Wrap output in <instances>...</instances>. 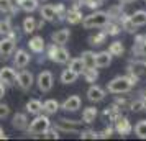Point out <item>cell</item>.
<instances>
[{
    "label": "cell",
    "mask_w": 146,
    "mask_h": 141,
    "mask_svg": "<svg viewBox=\"0 0 146 141\" xmlns=\"http://www.w3.org/2000/svg\"><path fill=\"white\" fill-rule=\"evenodd\" d=\"M69 69H72L74 72H77V74H82V71H84V61L80 59V58H76V59L71 61V64H69Z\"/></svg>",
    "instance_id": "obj_36"
},
{
    "label": "cell",
    "mask_w": 146,
    "mask_h": 141,
    "mask_svg": "<svg viewBox=\"0 0 146 141\" xmlns=\"http://www.w3.org/2000/svg\"><path fill=\"white\" fill-rule=\"evenodd\" d=\"M8 113H10V108H8V105H0V118L7 117Z\"/></svg>",
    "instance_id": "obj_44"
},
{
    "label": "cell",
    "mask_w": 146,
    "mask_h": 141,
    "mask_svg": "<svg viewBox=\"0 0 146 141\" xmlns=\"http://www.w3.org/2000/svg\"><path fill=\"white\" fill-rule=\"evenodd\" d=\"M130 110L131 112H135V113H138V112H143L145 110V107H143V99H136V100L130 102Z\"/></svg>",
    "instance_id": "obj_37"
},
{
    "label": "cell",
    "mask_w": 146,
    "mask_h": 141,
    "mask_svg": "<svg viewBox=\"0 0 146 141\" xmlns=\"http://www.w3.org/2000/svg\"><path fill=\"white\" fill-rule=\"evenodd\" d=\"M58 108H59V103H58V100H54V99H49V100H46L43 103V110H44L48 115L56 113Z\"/></svg>",
    "instance_id": "obj_31"
},
{
    "label": "cell",
    "mask_w": 146,
    "mask_h": 141,
    "mask_svg": "<svg viewBox=\"0 0 146 141\" xmlns=\"http://www.w3.org/2000/svg\"><path fill=\"white\" fill-rule=\"evenodd\" d=\"M126 75L131 79V82L136 85L138 81L146 75V61L143 59H135V61H130L128 64V71H126Z\"/></svg>",
    "instance_id": "obj_3"
},
{
    "label": "cell",
    "mask_w": 146,
    "mask_h": 141,
    "mask_svg": "<svg viewBox=\"0 0 146 141\" xmlns=\"http://www.w3.org/2000/svg\"><path fill=\"white\" fill-rule=\"evenodd\" d=\"M112 54L108 51H100V53L95 54V67H108L112 64Z\"/></svg>",
    "instance_id": "obj_13"
},
{
    "label": "cell",
    "mask_w": 146,
    "mask_h": 141,
    "mask_svg": "<svg viewBox=\"0 0 146 141\" xmlns=\"http://www.w3.org/2000/svg\"><path fill=\"white\" fill-rule=\"evenodd\" d=\"M53 87V74L49 71H43L40 75H38V89L41 92H48Z\"/></svg>",
    "instance_id": "obj_7"
},
{
    "label": "cell",
    "mask_w": 146,
    "mask_h": 141,
    "mask_svg": "<svg viewBox=\"0 0 146 141\" xmlns=\"http://www.w3.org/2000/svg\"><path fill=\"white\" fill-rule=\"evenodd\" d=\"M77 77H79V74L74 72L72 69H64L61 72V82L62 84H74V82L77 81Z\"/></svg>",
    "instance_id": "obj_25"
},
{
    "label": "cell",
    "mask_w": 146,
    "mask_h": 141,
    "mask_svg": "<svg viewBox=\"0 0 146 141\" xmlns=\"http://www.w3.org/2000/svg\"><path fill=\"white\" fill-rule=\"evenodd\" d=\"M18 5L25 12H33L38 8V0H18Z\"/></svg>",
    "instance_id": "obj_33"
},
{
    "label": "cell",
    "mask_w": 146,
    "mask_h": 141,
    "mask_svg": "<svg viewBox=\"0 0 146 141\" xmlns=\"http://www.w3.org/2000/svg\"><path fill=\"white\" fill-rule=\"evenodd\" d=\"M27 110L30 112V113H35V115H40L41 112H43V103H41L40 100H30L27 103Z\"/></svg>",
    "instance_id": "obj_32"
},
{
    "label": "cell",
    "mask_w": 146,
    "mask_h": 141,
    "mask_svg": "<svg viewBox=\"0 0 146 141\" xmlns=\"http://www.w3.org/2000/svg\"><path fill=\"white\" fill-rule=\"evenodd\" d=\"M49 126H51V121H49V118H48L46 115H38V117L30 123L28 131L33 133V134H43Z\"/></svg>",
    "instance_id": "obj_5"
},
{
    "label": "cell",
    "mask_w": 146,
    "mask_h": 141,
    "mask_svg": "<svg viewBox=\"0 0 146 141\" xmlns=\"http://www.w3.org/2000/svg\"><path fill=\"white\" fill-rule=\"evenodd\" d=\"M143 97H145V99H146V89H145V90H143Z\"/></svg>",
    "instance_id": "obj_50"
},
{
    "label": "cell",
    "mask_w": 146,
    "mask_h": 141,
    "mask_svg": "<svg viewBox=\"0 0 146 141\" xmlns=\"http://www.w3.org/2000/svg\"><path fill=\"white\" fill-rule=\"evenodd\" d=\"M113 123H115V125H113V130H115L120 136H128V134L131 133V130H133L131 123H130V120H128L126 117H121V115H120Z\"/></svg>",
    "instance_id": "obj_6"
},
{
    "label": "cell",
    "mask_w": 146,
    "mask_h": 141,
    "mask_svg": "<svg viewBox=\"0 0 146 141\" xmlns=\"http://www.w3.org/2000/svg\"><path fill=\"white\" fill-rule=\"evenodd\" d=\"M82 75L87 82H95L99 79V72H97V67H84Z\"/></svg>",
    "instance_id": "obj_28"
},
{
    "label": "cell",
    "mask_w": 146,
    "mask_h": 141,
    "mask_svg": "<svg viewBox=\"0 0 146 141\" xmlns=\"http://www.w3.org/2000/svg\"><path fill=\"white\" fill-rule=\"evenodd\" d=\"M80 138L82 140H95V138H99V133H95L94 130H86V131H82L80 130Z\"/></svg>",
    "instance_id": "obj_39"
},
{
    "label": "cell",
    "mask_w": 146,
    "mask_h": 141,
    "mask_svg": "<svg viewBox=\"0 0 146 141\" xmlns=\"http://www.w3.org/2000/svg\"><path fill=\"white\" fill-rule=\"evenodd\" d=\"M107 40V33L105 31H99V33L92 34L90 38H89V43L92 44V46H100V44H104Z\"/></svg>",
    "instance_id": "obj_30"
},
{
    "label": "cell",
    "mask_w": 146,
    "mask_h": 141,
    "mask_svg": "<svg viewBox=\"0 0 146 141\" xmlns=\"http://www.w3.org/2000/svg\"><path fill=\"white\" fill-rule=\"evenodd\" d=\"M104 28V31L107 33V36H117V34H120V31H121V26H120V23H117V21H108Z\"/></svg>",
    "instance_id": "obj_27"
},
{
    "label": "cell",
    "mask_w": 146,
    "mask_h": 141,
    "mask_svg": "<svg viewBox=\"0 0 146 141\" xmlns=\"http://www.w3.org/2000/svg\"><path fill=\"white\" fill-rule=\"evenodd\" d=\"M130 20L136 25V26H145L146 25V10H136L130 15Z\"/></svg>",
    "instance_id": "obj_23"
},
{
    "label": "cell",
    "mask_w": 146,
    "mask_h": 141,
    "mask_svg": "<svg viewBox=\"0 0 146 141\" xmlns=\"http://www.w3.org/2000/svg\"><path fill=\"white\" fill-rule=\"evenodd\" d=\"M102 2H104V0H102Z\"/></svg>",
    "instance_id": "obj_51"
},
{
    "label": "cell",
    "mask_w": 146,
    "mask_h": 141,
    "mask_svg": "<svg viewBox=\"0 0 146 141\" xmlns=\"http://www.w3.org/2000/svg\"><path fill=\"white\" fill-rule=\"evenodd\" d=\"M97 115H99V112H97V108L95 107H87V108L82 110V121L87 123V125H90V123L95 121Z\"/></svg>",
    "instance_id": "obj_20"
},
{
    "label": "cell",
    "mask_w": 146,
    "mask_h": 141,
    "mask_svg": "<svg viewBox=\"0 0 146 141\" xmlns=\"http://www.w3.org/2000/svg\"><path fill=\"white\" fill-rule=\"evenodd\" d=\"M3 138H7V136H5V131H3V128L0 126V140H3Z\"/></svg>",
    "instance_id": "obj_46"
},
{
    "label": "cell",
    "mask_w": 146,
    "mask_h": 141,
    "mask_svg": "<svg viewBox=\"0 0 146 141\" xmlns=\"http://www.w3.org/2000/svg\"><path fill=\"white\" fill-rule=\"evenodd\" d=\"M80 59L84 61V67H95V53L84 51L80 54Z\"/></svg>",
    "instance_id": "obj_29"
},
{
    "label": "cell",
    "mask_w": 146,
    "mask_h": 141,
    "mask_svg": "<svg viewBox=\"0 0 146 141\" xmlns=\"http://www.w3.org/2000/svg\"><path fill=\"white\" fill-rule=\"evenodd\" d=\"M82 126V121H76V120H66V118H61L58 121V128L62 131H71V133H77L80 131Z\"/></svg>",
    "instance_id": "obj_8"
},
{
    "label": "cell",
    "mask_w": 146,
    "mask_h": 141,
    "mask_svg": "<svg viewBox=\"0 0 146 141\" xmlns=\"http://www.w3.org/2000/svg\"><path fill=\"white\" fill-rule=\"evenodd\" d=\"M80 97L79 95H71L69 99H66L64 100V103H62V108L66 110V112H77L80 108Z\"/></svg>",
    "instance_id": "obj_15"
},
{
    "label": "cell",
    "mask_w": 146,
    "mask_h": 141,
    "mask_svg": "<svg viewBox=\"0 0 146 141\" xmlns=\"http://www.w3.org/2000/svg\"><path fill=\"white\" fill-rule=\"evenodd\" d=\"M120 115H121L120 113V107H117V105L113 103V105H110V107H107L105 110H104L102 117H104V120L105 121H115Z\"/></svg>",
    "instance_id": "obj_18"
},
{
    "label": "cell",
    "mask_w": 146,
    "mask_h": 141,
    "mask_svg": "<svg viewBox=\"0 0 146 141\" xmlns=\"http://www.w3.org/2000/svg\"><path fill=\"white\" fill-rule=\"evenodd\" d=\"M28 46H30V49L33 53H43V49H44V40H43V36H33L30 40V43H28Z\"/></svg>",
    "instance_id": "obj_22"
},
{
    "label": "cell",
    "mask_w": 146,
    "mask_h": 141,
    "mask_svg": "<svg viewBox=\"0 0 146 141\" xmlns=\"http://www.w3.org/2000/svg\"><path fill=\"white\" fill-rule=\"evenodd\" d=\"M108 53L112 54L113 58H121L123 53H125V46H123V43H121V41H113V43H110V46H108Z\"/></svg>",
    "instance_id": "obj_24"
},
{
    "label": "cell",
    "mask_w": 146,
    "mask_h": 141,
    "mask_svg": "<svg viewBox=\"0 0 146 141\" xmlns=\"http://www.w3.org/2000/svg\"><path fill=\"white\" fill-rule=\"evenodd\" d=\"M74 2H76V3H77V5H79L80 2H84V0H74Z\"/></svg>",
    "instance_id": "obj_49"
},
{
    "label": "cell",
    "mask_w": 146,
    "mask_h": 141,
    "mask_svg": "<svg viewBox=\"0 0 146 141\" xmlns=\"http://www.w3.org/2000/svg\"><path fill=\"white\" fill-rule=\"evenodd\" d=\"M133 85L135 84L131 82V79L128 75H118V77H115L108 82L107 89H108L110 94H126L133 89Z\"/></svg>",
    "instance_id": "obj_1"
},
{
    "label": "cell",
    "mask_w": 146,
    "mask_h": 141,
    "mask_svg": "<svg viewBox=\"0 0 146 141\" xmlns=\"http://www.w3.org/2000/svg\"><path fill=\"white\" fill-rule=\"evenodd\" d=\"M0 82H3L5 85H13L17 82V72L12 67H2L0 69Z\"/></svg>",
    "instance_id": "obj_11"
},
{
    "label": "cell",
    "mask_w": 146,
    "mask_h": 141,
    "mask_svg": "<svg viewBox=\"0 0 146 141\" xmlns=\"http://www.w3.org/2000/svg\"><path fill=\"white\" fill-rule=\"evenodd\" d=\"M3 95H5V84H2V82H0V99H2Z\"/></svg>",
    "instance_id": "obj_45"
},
{
    "label": "cell",
    "mask_w": 146,
    "mask_h": 141,
    "mask_svg": "<svg viewBox=\"0 0 146 141\" xmlns=\"http://www.w3.org/2000/svg\"><path fill=\"white\" fill-rule=\"evenodd\" d=\"M12 126L17 130H27L28 128V118L25 113H17L12 120Z\"/></svg>",
    "instance_id": "obj_21"
},
{
    "label": "cell",
    "mask_w": 146,
    "mask_h": 141,
    "mask_svg": "<svg viewBox=\"0 0 146 141\" xmlns=\"http://www.w3.org/2000/svg\"><path fill=\"white\" fill-rule=\"evenodd\" d=\"M69 36H71V31H69V30H66V28H62V30L54 31L51 38H53V43L59 44V46H62V44H66V43H67Z\"/></svg>",
    "instance_id": "obj_17"
},
{
    "label": "cell",
    "mask_w": 146,
    "mask_h": 141,
    "mask_svg": "<svg viewBox=\"0 0 146 141\" xmlns=\"http://www.w3.org/2000/svg\"><path fill=\"white\" fill-rule=\"evenodd\" d=\"M12 31V26H10V21L3 20L0 21V33H10Z\"/></svg>",
    "instance_id": "obj_42"
},
{
    "label": "cell",
    "mask_w": 146,
    "mask_h": 141,
    "mask_svg": "<svg viewBox=\"0 0 146 141\" xmlns=\"http://www.w3.org/2000/svg\"><path fill=\"white\" fill-rule=\"evenodd\" d=\"M44 136H46V138H49V140H58V138H59V134H58V130H51V126L48 128L46 131H44Z\"/></svg>",
    "instance_id": "obj_41"
},
{
    "label": "cell",
    "mask_w": 146,
    "mask_h": 141,
    "mask_svg": "<svg viewBox=\"0 0 146 141\" xmlns=\"http://www.w3.org/2000/svg\"><path fill=\"white\" fill-rule=\"evenodd\" d=\"M82 18H84V17H82V12L77 8V3H74V7L66 12V20L69 21L71 25H77V23H80Z\"/></svg>",
    "instance_id": "obj_14"
},
{
    "label": "cell",
    "mask_w": 146,
    "mask_h": 141,
    "mask_svg": "<svg viewBox=\"0 0 146 141\" xmlns=\"http://www.w3.org/2000/svg\"><path fill=\"white\" fill-rule=\"evenodd\" d=\"M143 41H145V34H138L135 38V43H133V48H131L133 56H138V58L143 56Z\"/></svg>",
    "instance_id": "obj_26"
},
{
    "label": "cell",
    "mask_w": 146,
    "mask_h": 141,
    "mask_svg": "<svg viewBox=\"0 0 146 141\" xmlns=\"http://www.w3.org/2000/svg\"><path fill=\"white\" fill-rule=\"evenodd\" d=\"M87 99L90 102H102L104 99H105V90L102 87H99V85H90L89 87V90H87Z\"/></svg>",
    "instance_id": "obj_12"
},
{
    "label": "cell",
    "mask_w": 146,
    "mask_h": 141,
    "mask_svg": "<svg viewBox=\"0 0 146 141\" xmlns=\"http://www.w3.org/2000/svg\"><path fill=\"white\" fill-rule=\"evenodd\" d=\"M13 10V5H12V0H0V12L2 13H8Z\"/></svg>",
    "instance_id": "obj_38"
},
{
    "label": "cell",
    "mask_w": 146,
    "mask_h": 141,
    "mask_svg": "<svg viewBox=\"0 0 146 141\" xmlns=\"http://www.w3.org/2000/svg\"><path fill=\"white\" fill-rule=\"evenodd\" d=\"M135 134L141 138V140H146V120H139L135 126Z\"/></svg>",
    "instance_id": "obj_35"
},
{
    "label": "cell",
    "mask_w": 146,
    "mask_h": 141,
    "mask_svg": "<svg viewBox=\"0 0 146 141\" xmlns=\"http://www.w3.org/2000/svg\"><path fill=\"white\" fill-rule=\"evenodd\" d=\"M84 3H86L87 8L95 10V8H99L100 5H102V0H84Z\"/></svg>",
    "instance_id": "obj_40"
},
{
    "label": "cell",
    "mask_w": 146,
    "mask_h": 141,
    "mask_svg": "<svg viewBox=\"0 0 146 141\" xmlns=\"http://www.w3.org/2000/svg\"><path fill=\"white\" fill-rule=\"evenodd\" d=\"M112 133H113V126H108V128H105L104 131H100L99 138H110V136H112Z\"/></svg>",
    "instance_id": "obj_43"
},
{
    "label": "cell",
    "mask_w": 146,
    "mask_h": 141,
    "mask_svg": "<svg viewBox=\"0 0 146 141\" xmlns=\"http://www.w3.org/2000/svg\"><path fill=\"white\" fill-rule=\"evenodd\" d=\"M30 62V54L27 53V51H23V49H20V51H17V54H15L13 58V64L17 67H25Z\"/></svg>",
    "instance_id": "obj_19"
},
{
    "label": "cell",
    "mask_w": 146,
    "mask_h": 141,
    "mask_svg": "<svg viewBox=\"0 0 146 141\" xmlns=\"http://www.w3.org/2000/svg\"><path fill=\"white\" fill-rule=\"evenodd\" d=\"M23 31L25 33H33V31H36V20H35L33 17H27L23 20Z\"/></svg>",
    "instance_id": "obj_34"
},
{
    "label": "cell",
    "mask_w": 146,
    "mask_h": 141,
    "mask_svg": "<svg viewBox=\"0 0 146 141\" xmlns=\"http://www.w3.org/2000/svg\"><path fill=\"white\" fill-rule=\"evenodd\" d=\"M143 56H146V34H145V41H143Z\"/></svg>",
    "instance_id": "obj_47"
},
{
    "label": "cell",
    "mask_w": 146,
    "mask_h": 141,
    "mask_svg": "<svg viewBox=\"0 0 146 141\" xmlns=\"http://www.w3.org/2000/svg\"><path fill=\"white\" fill-rule=\"evenodd\" d=\"M41 13V18L44 21H54L58 20V17H56V7L51 5V3H46V5H43L40 10Z\"/></svg>",
    "instance_id": "obj_16"
},
{
    "label": "cell",
    "mask_w": 146,
    "mask_h": 141,
    "mask_svg": "<svg viewBox=\"0 0 146 141\" xmlns=\"http://www.w3.org/2000/svg\"><path fill=\"white\" fill-rule=\"evenodd\" d=\"M33 74L30 72V71H21L20 74H17V84L20 85V89H23V90H28V89H31V85H33Z\"/></svg>",
    "instance_id": "obj_9"
},
{
    "label": "cell",
    "mask_w": 146,
    "mask_h": 141,
    "mask_svg": "<svg viewBox=\"0 0 146 141\" xmlns=\"http://www.w3.org/2000/svg\"><path fill=\"white\" fill-rule=\"evenodd\" d=\"M15 49V38L13 34H10V38H3L0 41V56L2 58H8L10 54L13 53Z\"/></svg>",
    "instance_id": "obj_10"
},
{
    "label": "cell",
    "mask_w": 146,
    "mask_h": 141,
    "mask_svg": "<svg viewBox=\"0 0 146 141\" xmlns=\"http://www.w3.org/2000/svg\"><path fill=\"white\" fill-rule=\"evenodd\" d=\"M108 21H110V17H108L107 12H95V13H90L82 18V26L86 28V30L102 28V26H105Z\"/></svg>",
    "instance_id": "obj_2"
},
{
    "label": "cell",
    "mask_w": 146,
    "mask_h": 141,
    "mask_svg": "<svg viewBox=\"0 0 146 141\" xmlns=\"http://www.w3.org/2000/svg\"><path fill=\"white\" fill-rule=\"evenodd\" d=\"M141 99H143V107H145V112H146V99L145 97H141Z\"/></svg>",
    "instance_id": "obj_48"
},
{
    "label": "cell",
    "mask_w": 146,
    "mask_h": 141,
    "mask_svg": "<svg viewBox=\"0 0 146 141\" xmlns=\"http://www.w3.org/2000/svg\"><path fill=\"white\" fill-rule=\"evenodd\" d=\"M48 56H49L51 61L58 62V64H66L67 61H69V51L64 49V48H61L56 43H53L51 46L48 48Z\"/></svg>",
    "instance_id": "obj_4"
}]
</instances>
